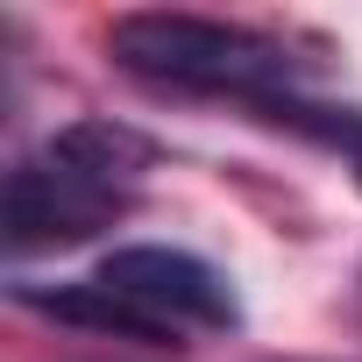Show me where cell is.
I'll return each mask as SVG.
<instances>
[{
    "label": "cell",
    "mask_w": 362,
    "mask_h": 362,
    "mask_svg": "<svg viewBox=\"0 0 362 362\" xmlns=\"http://www.w3.org/2000/svg\"><path fill=\"white\" fill-rule=\"evenodd\" d=\"M107 57L149 86H177V93H235V100H277L305 78V64L242 22H214V15H170V8H142L121 15L107 29Z\"/></svg>",
    "instance_id": "cell-1"
},
{
    "label": "cell",
    "mask_w": 362,
    "mask_h": 362,
    "mask_svg": "<svg viewBox=\"0 0 362 362\" xmlns=\"http://www.w3.org/2000/svg\"><path fill=\"white\" fill-rule=\"evenodd\" d=\"M128 214V192L121 185H100V177L57 163V156H36V163H15L8 170V199H0V235H8L15 256H36V249H71V242H93L100 228H114Z\"/></svg>",
    "instance_id": "cell-2"
},
{
    "label": "cell",
    "mask_w": 362,
    "mask_h": 362,
    "mask_svg": "<svg viewBox=\"0 0 362 362\" xmlns=\"http://www.w3.org/2000/svg\"><path fill=\"white\" fill-rule=\"evenodd\" d=\"M107 291H128L135 305H149L156 320L170 327H235L242 305H235V284L192 256V249H163V242H135V249H114L100 270H93Z\"/></svg>",
    "instance_id": "cell-3"
},
{
    "label": "cell",
    "mask_w": 362,
    "mask_h": 362,
    "mask_svg": "<svg viewBox=\"0 0 362 362\" xmlns=\"http://www.w3.org/2000/svg\"><path fill=\"white\" fill-rule=\"evenodd\" d=\"M15 298L29 305V313H50V320H64V327H86V334H114V341H135V348H177V334L185 327H170V320H156L149 305H135L128 291H107L100 277L93 284H15Z\"/></svg>",
    "instance_id": "cell-4"
},
{
    "label": "cell",
    "mask_w": 362,
    "mask_h": 362,
    "mask_svg": "<svg viewBox=\"0 0 362 362\" xmlns=\"http://www.w3.org/2000/svg\"><path fill=\"white\" fill-rule=\"evenodd\" d=\"M43 156H57V163H71V170L100 177V185H121V192H128V177L156 163V142H149V135H135V128H121V121H71V128H57V135H50V149H43Z\"/></svg>",
    "instance_id": "cell-5"
},
{
    "label": "cell",
    "mask_w": 362,
    "mask_h": 362,
    "mask_svg": "<svg viewBox=\"0 0 362 362\" xmlns=\"http://www.w3.org/2000/svg\"><path fill=\"white\" fill-rule=\"evenodd\" d=\"M348 163H355V185H362V121H355V135H348Z\"/></svg>",
    "instance_id": "cell-6"
}]
</instances>
